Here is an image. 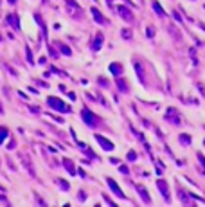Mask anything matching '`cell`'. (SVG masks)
<instances>
[{"instance_id":"cell-1","label":"cell","mask_w":205,"mask_h":207,"mask_svg":"<svg viewBox=\"0 0 205 207\" xmlns=\"http://www.w3.org/2000/svg\"><path fill=\"white\" fill-rule=\"evenodd\" d=\"M92 13H94V16H95V18H97V22H104V18H102L101 14L97 13V9H92Z\"/></svg>"}]
</instances>
